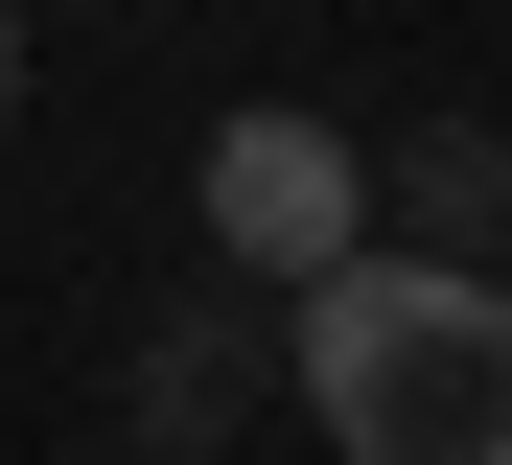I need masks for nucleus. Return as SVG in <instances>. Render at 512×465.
I'll return each mask as SVG.
<instances>
[{"instance_id":"3","label":"nucleus","mask_w":512,"mask_h":465,"mask_svg":"<svg viewBox=\"0 0 512 465\" xmlns=\"http://www.w3.org/2000/svg\"><path fill=\"white\" fill-rule=\"evenodd\" d=\"M0 117H24V0H0Z\"/></svg>"},{"instance_id":"1","label":"nucleus","mask_w":512,"mask_h":465,"mask_svg":"<svg viewBox=\"0 0 512 465\" xmlns=\"http://www.w3.org/2000/svg\"><path fill=\"white\" fill-rule=\"evenodd\" d=\"M303 419L326 465H512V279L489 256H350L303 279Z\"/></svg>"},{"instance_id":"2","label":"nucleus","mask_w":512,"mask_h":465,"mask_svg":"<svg viewBox=\"0 0 512 465\" xmlns=\"http://www.w3.org/2000/svg\"><path fill=\"white\" fill-rule=\"evenodd\" d=\"M187 210H210L233 279H280V303H303V279H350V256H373V163L326 140V117H280V93H256V117H210Z\"/></svg>"}]
</instances>
